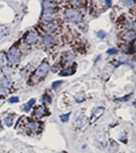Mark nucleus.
Returning <instances> with one entry per match:
<instances>
[{
  "label": "nucleus",
  "instance_id": "1",
  "mask_svg": "<svg viewBox=\"0 0 136 153\" xmlns=\"http://www.w3.org/2000/svg\"><path fill=\"white\" fill-rule=\"evenodd\" d=\"M50 69V66L47 62H43L42 64L39 66L38 69L36 70V73H35V76L36 77H43L47 74V72Z\"/></svg>",
  "mask_w": 136,
  "mask_h": 153
},
{
  "label": "nucleus",
  "instance_id": "2",
  "mask_svg": "<svg viewBox=\"0 0 136 153\" xmlns=\"http://www.w3.org/2000/svg\"><path fill=\"white\" fill-rule=\"evenodd\" d=\"M20 51L16 48H10L8 51V61L11 63V64H16V63L20 62Z\"/></svg>",
  "mask_w": 136,
  "mask_h": 153
},
{
  "label": "nucleus",
  "instance_id": "3",
  "mask_svg": "<svg viewBox=\"0 0 136 153\" xmlns=\"http://www.w3.org/2000/svg\"><path fill=\"white\" fill-rule=\"evenodd\" d=\"M65 18L72 22H78L81 20V15L79 11L75 10V9H68L65 11Z\"/></svg>",
  "mask_w": 136,
  "mask_h": 153
},
{
  "label": "nucleus",
  "instance_id": "4",
  "mask_svg": "<svg viewBox=\"0 0 136 153\" xmlns=\"http://www.w3.org/2000/svg\"><path fill=\"white\" fill-rule=\"evenodd\" d=\"M104 109L102 107H99V108H97V109H94V111H93V113H92V117H91V123H93L95 120H97V119L99 118L102 114H104Z\"/></svg>",
  "mask_w": 136,
  "mask_h": 153
},
{
  "label": "nucleus",
  "instance_id": "5",
  "mask_svg": "<svg viewBox=\"0 0 136 153\" xmlns=\"http://www.w3.org/2000/svg\"><path fill=\"white\" fill-rule=\"evenodd\" d=\"M43 6H44V16H49L50 13H52L53 7H54L53 2H49V1L44 2Z\"/></svg>",
  "mask_w": 136,
  "mask_h": 153
},
{
  "label": "nucleus",
  "instance_id": "6",
  "mask_svg": "<svg viewBox=\"0 0 136 153\" xmlns=\"http://www.w3.org/2000/svg\"><path fill=\"white\" fill-rule=\"evenodd\" d=\"M0 85H1L2 88H9L11 86V80L10 78H8V77L4 76L3 78L1 79V81H0Z\"/></svg>",
  "mask_w": 136,
  "mask_h": 153
},
{
  "label": "nucleus",
  "instance_id": "7",
  "mask_svg": "<svg viewBox=\"0 0 136 153\" xmlns=\"http://www.w3.org/2000/svg\"><path fill=\"white\" fill-rule=\"evenodd\" d=\"M36 40H37V34L36 33H34V32L28 33L27 37H26V41H27L28 43H34Z\"/></svg>",
  "mask_w": 136,
  "mask_h": 153
},
{
  "label": "nucleus",
  "instance_id": "8",
  "mask_svg": "<svg viewBox=\"0 0 136 153\" xmlns=\"http://www.w3.org/2000/svg\"><path fill=\"white\" fill-rule=\"evenodd\" d=\"M44 114H45V108H44L43 106H39V107L36 109V111H35L36 117L37 118H40V117L43 116Z\"/></svg>",
  "mask_w": 136,
  "mask_h": 153
},
{
  "label": "nucleus",
  "instance_id": "9",
  "mask_svg": "<svg viewBox=\"0 0 136 153\" xmlns=\"http://www.w3.org/2000/svg\"><path fill=\"white\" fill-rule=\"evenodd\" d=\"M74 73H75V69H73V68H67V69L62 70L60 74L62 75V76H65V75H72Z\"/></svg>",
  "mask_w": 136,
  "mask_h": 153
},
{
  "label": "nucleus",
  "instance_id": "10",
  "mask_svg": "<svg viewBox=\"0 0 136 153\" xmlns=\"http://www.w3.org/2000/svg\"><path fill=\"white\" fill-rule=\"evenodd\" d=\"M134 37H135L134 31H128L125 35H124V38H125L126 40H132V39H134Z\"/></svg>",
  "mask_w": 136,
  "mask_h": 153
},
{
  "label": "nucleus",
  "instance_id": "11",
  "mask_svg": "<svg viewBox=\"0 0 136 153\" xmlns=\"http://www.w3.org/2000/svg\"><path fill=\"white\" fill-rule=\"evenodd\" d=\"M39 126H40V124H39V122H29L28 123V128L30 129H32V131H36V129L39 128Z\"/></svg>",
  "mask_w": 136,
  "mask_h": 153
},
{
  "label": "nucleus",
  "instance_id": "12",
  "mask_svg": "<svg viewBox=\"0 0 136 153\" xmlns=\"http://www.w3.org/2000/svg\"><path fill=\"white\" fill-rule=\"evenodd\" d=\"M35 104V100L34 99H31V100L29 101V102L26 104V106H25V108H24V110L26 112H28V111H30V109L33 107V105Z\"/></svg>",
  "mask_w": 136,
  "mask_h": 153
},
{
  "label": "nucleus",
  "instance_id": "13",
  "mask_svg": "<svg viewBox=\"0 0 136 153\" xmlns=\"http://www.w3.org/2000/svg\"><path fill=\"white\" fill-rule=\"evenodd\" d=\"M4 121H5V124L7 126H12V121H13V116L12 115H8V116L4 119Z\"/></svg>",
  "mask_w": 136,
  "mask_h": 153
},
{
  "label": "nucleus",
  "instance_id": "14",
  "mask_svg": "<svg viewBox=\"0 0 136 153\" xmlns=\"http://www.w3.org/2000/svg\"><path fill=\"white\" fill-rule=\"evenodd\" d=\"M55 28H56L55 24L51 23V24H49V25L46 26V27H45V30H46V31H48V32H53V31H55Z\"/></svg>",
  "mask_w": 136,
  "mask_h": 153
},
{
  "label": "nucleus",
  "instance_id": "15",
  "mask_svg": "<svg viewBox=\"0 0 136 153\" xmlns=\"http://www.w3.org/2000/svg\"><path fill=\"white\" fill-rule=\"evenodd\" d=\"M53 41V37L52 36H46L44 38V43L45 44H50Z\"/></svg>",
  "mask_w": 136,
  "mask_h": 153
},
{
  "label": "nucleus",
  "instance_id": "16",
  "mask_svg": "<svg viewBox=\"0 0 136 153\" xmlns=\"http://www.w3.org/2000/svg\"><path fill=\"white\" fill-rule=\"evenodd\" d=\"M70 115H71V114H70V113H67V114H65V115H60V120L64 121V122L68 121V120H69Z\"/></svg>",
  "mask_w": 136,
  "mask_h": 153
},
{
  "label": "nucleus",
  "instance_id": "17",
  "mask_svg": "<svg viewBox=\"0 0 136 153\" xmlns=\"http://www.w3.org/2000/svg\"><path fill=\"white\" fill-rule=\"evenodd\" d=\"M62 82L64 81H62V80H58V81H54L52 83V88H57L58 86L60 85V84H62Z\"/></svg>",
  "mask_w": 136,
  "mask_h": 153
},
{
  "label": "nucleus",
  "instance_id": "18",
  "mask_svg": "<svg viewBox=\"0 0 136 153\" xmlns=\"http://www.w3.org/2000/svg\"><path fill=\"white\" fill-rule=\"evenodd\" d=\"M43 101H44V102H47V103H50L51 102V98L50 97H49V96L48 95H44L43 96Z\"/></svg>",
  "mask_w": 136,
  "mask_h": 153
},
{
  "label": "nucleus",
  "instance_id": "19",
  "mask_svg": "<svg viewBox=\"0 0 136 153\" xmlns=\"http://www.w3.org/2000/svg\"><path fill=\"white\" fill-rule=\"evenodd\" d=\"M8 102L9 103H18V97H11L8 100Z\"/></svg>",
  "mask_w": 136,
  "mask_h": 153
},
{
  "label": "nucleus",
  "instance_id": "20",
  "mask_svg": "<svg viewBox=\"0 0 136 153\" xmlns=\"http://www.w3.org/2000/svg\"><path fill=\"white\" fill-rule=\"evenodd\" d=\"M109 55H116L117 53V49H115V48H110L109 51H107Z\"/></svg>",
  "mask_w": 136,
  "mask_h": 153
},
{
  "label": "nucleus",
  "instance_id": "21",
  "mask_svg": "<svg viewBox=\"0 0 136 153\" xmlns=\"http://www.w3.org/2000/svg\"><path fill=\"white\" fill-rule=\"evenodd\" d=\"M97 35H98V37H99V38H104V37H105V32H104V31H98L97 32Z\"/></svg>",
  "mask_w": 136,
  "mask_h": 153
},
{
  "label": "nucleus",
  "instance_id": "22",
  "mask_svg": "<svg viewBox=\"0 0 136 153\" xmlns=\"http://www.w3.org/2000/svg\"><path fill=\"white\" fill-rule=\"evenodd\" d=\"M80 96H81V97H79V96H76V100L78 101V102H81V101L84 99V94L83 93H80Z\"/></svg>",
  "mask_w": 136,
  "mask_h": 153
},
{
  "label": "nucleus",
  "instance_id": "23",
  "mask_svg": "<svg viewBox=\"0 0 136 153\" xmlns=\"http://www.w3.org/2000/svg\"><path fill=\"white\" fill-rule=\"evenodd\" d=\"M5 94H6L5 89H4V88H2L1 86H0V95H5Z\"/></svg>",
  "mask_w": 136,
  "mask_h": 153
},
{
  "label": "nucleus",
  "instance_id": "24",
  "mask_svg": "<svg viewBox=\"0 0 136 153\" xmlns=\"http://www.w3.org/2000/svg\"><path fill=\"white\" fill-rule=\"evenodd\" d=\"M125 3H126V5H132V4H133V1H126Z\"/></svg>",
  "mask_w": 136,
  "mask_h": 153
},
{
  "label": "nucleus",
  "instance_id": "25",
  "mask_svg": "<svg viewBox=\"0 0 136 153\" xmlns=\"http://www.w3.org/2000/svg\"><path fill=\"white\" fill-rule=\"evenodd\" d=\"M104 3H105V4H107V6H109V5H111V1H105V2H104Z\"/></svg>",
  "mask_w": 136,
  "mask_h": 153
}]
</instances>
